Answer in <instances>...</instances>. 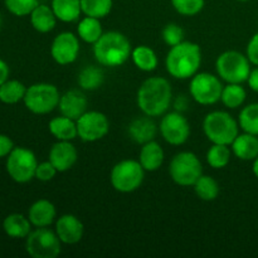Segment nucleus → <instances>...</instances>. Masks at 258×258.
Segmentation results:
<instances>
[{
	"label": "nucleus",
	"mask_w": 258,
	"mask_h": 258,
	"mask_svg": "<svg viewBox=\"0 0 258 258\" xmlns=\"http://www.w3.org/2000/svg\"><path fill=\"white\" fill-rule=\"evenodd\" d=\"M136 103L141 112L150 117H159L168 112L173 103V88L166 78L149 77L138 90Z\"/></svg>",
	"instance_id": "nucleus-1"
},
{
	"label": "nucleus",
	"mask_w": 258,
	"mask_h": 258,
	"mask_svg": "<svg viewBox=\"0 0 258 258\" xmlns=\"http://www.w3.org/2000/svg\"><path fill=\"white\" fill-rule=\"evenodd\" d=\"M202 66V49L199 44L183 40L170 47L165 57L166 72L175 80H190Z\"/></svg>",
	"instance_id": "nucleus-2"
},
{
	"label": "nucleus",
	"mask_w": 258,
	"mask_h": 258,
	"mask_svg": "<svg viewBox=\"0 0 258 258\" xmlns=\"http://www.w3.org/2000/svg\"><path fill=\"white\" fill-rule=\"evenodd\" d=\"M133 47L125 34L116 30L103 32L93 44V57L102 67L116 68L125 64L131 58Z\"/></svg>",
	"instance_id": "nucleus-3"
},
{
	"label": "nucleus",
	"mask_w": 258,
	"mask_h": 258,
	"mask_svg": "<svg viewBox=\"0 0 258 258\" xmlns=\"http://www.w3.org/2000/svg\"><path fill=\"white\" fill-rule=\"evenodd\" d=\"M238 120L227 111H212L203 120V131L212 144L229 145L239 134Z\"/></svg>",
	"instance_id": "nucleus-4"
},
{
	"label": "nucleus",
	"mask_w": 258,
	"mask_h": 258,
	"mask_svg": "<svg viewBox=\"0 0 258 258\" xmlns=\"http://www.w3.org/2000/svg\"><path fill=\"white\" fill-rule=\"evenodd\" d=\"M252 63L248 57L238 50H226L216 60V71L222 81L227 83L247 82Z\"/></svg>",
	"instance_id": "nucleus-5"
},
{
	"label": "nucleus",
	"mask_w": 258,
	"mask_h": 258,
	"mask_svg": "<svg viewBox=\"0 0 258 258\" xmlns=\"http://www.w3.org/2000/svg\"><path fill=\"white\" fill-rule=\"evenodd\" d=\"M60 93L52 83L39 82L27 87L24 96L25 107L35 115H47L58 108Z\"/></svg>",
	"instance_id": "nucleus-6"
},
{
	"label": "nucleus",
	"mask_w": 258,
	"mask_h": 258,
	"mask_svg": "<svg viewBox=\"0 0 258 258\" xmlns=\"http://www.w3.org/2000/svg\"><path fill=\"white\" fill-rule=\"evenodd\" d=\"M145 179V169L139 160L126 159L115 164L110 174L111 185L120 193H133L138 190Z\"/></svg>",
	"instance_id": "nucleus-7"
},
{
	"label": "nucleus",
	"mask_w": 258,
	"mask_h": 258,
	"mask_svg": "<svg viewBox=\"0 0 258 258\" xmlns=\"http://www.w3.org/2000/svg\"><path fill=\"white\" fill-rule=\"evenodd\" d=\"M171 180L180 186H193L203 175V165L198 156L191 151H180L173 156L169 165Z\"/></svg>",
	"instance_id": "nucleus-8"
},
{
	"label": "nucleus",
	"mask_w": 258,
	"mask_h": 258,
	"mask_svg": "<svg viewBox=\"0 0 258 258\" xmlns=\"http://www.w3.org/2000/svg\"><path fill=\"white\" fill-rule=\"evenodd\" d=\"M223 82L218 75L209 72H198L190 78L189 93L197 103L211 106L221 101Z\"/></svg>",
	"instance_id": "nucleus-9"
},
{
	"label": "nucleus",
	"mask_w": 258,
	"mask_h": 258,
	"mask_svg": "<svg viewBox=\"0 0 258 258\" xmlns=\"http://www.w3.org/2000/svg\"><path fill=\"white\" fill-rule=\"evenodd\" d=\"M37 166V156L28 148L17 146L7 156V171L15 183L25 184L33 180Z\"/></svg>",
	"instance_id": "nucleus-10"
},
{
	"label": "nucleus",
	"mask_w": 258,
	"mask_h": 258,
	"mask_svg": "<svg viewBox=\"0 0 258 258\" xmlns=\"http://www.w3.org/2000/svg\"><path fill=\"white\" fill-rule=\"evenodd\" d=\"M25 249L33 258H55L62 251V242L55 231L43 227L30 232L25 238Z\"/></svg>",
	"instance_id": "nucleus-11"
},
{
	"label": "nucleus",
	"mask_w": 258,
	"mask_h": 258,
	"mask_svg": "<svg viewBox=\"0 0 258 258\" xmlns=\"http://www.w3.org/2000/svg\"><path fill=\"white\" fill-rule=\"evenodd\" d=\"M159 130L166 143L173 146H180L184 145L190 136V123L183 112L174 110L164 113Z\"/></svg>",
	"instance_id": "nucleus-12"
},
{
	"label": "nucleus",
	"mask_w": 258,
	"mask_h": 258,
	"mask_svg": "<svg viewBox=\"0 0 258 258\" xmlns=\"http://www.w3.org/2000/svg\"><path fill=\"white\" fill-rule=\"evenodd\" d=\"M78 138L86 143H96L110 131V121L100 111H86L77 121Z\"/></svg>",
	"instance_id": "nucleus-13"
},
{
	"label": "nucleus",
	"mask_w": 258,
	"mask_h": 258,
	"mask_svg": "<svg viewBox=\"0 0 258 258\" xmlns=\"http://www.w3.org/2000/svg\"><path fill=\"white\" fill-rule=\"evenodd\" d=\"M81 50L80 38L72 32L57 34L50 44V55L59 66H68L76 62Z\"/></svg>",
	"instance_id": "nucleus-14"
},
{
	"label": "nucleus",
	"mask_w": 258,
	"mask_h": 258,
	"mask_svg": "<svg viewBox=\"0 0 258 258\" xmlns=\"http://www.w3.org/2000/svg\"><path fill=\"white\" fill-rule=\"evenodd\" d=\"M87 96L85 91L81 88H72L60 95L59 103H58V110L60 115L77 121L87 111Z\"/></svg>",
	"instance_id": "nucleus-15"
},
{
	"label": "nucleus",
	"mask_w": 258,
	"mask_h": 258,
	"mask_svg": "<svg viewBox=\"0 0 258 258\" xmlns=\"http://www.w3.org/2000/svg\"><path fill=\"white\" fill-rule=\"evenodd\" d=\"M48 160L54 165L58 173H64L72 169L78 160V151L72 141H58L49 150Z\"/></svg>",
	"instance_id": "nucleus-16"
},
{
	"label": "nucleus",
	"mask_w": 258,
	"mask_h": 258,
	"mask_svg": "<svg viewBox=\"0 0 258 258\" xmlns=\"http://www.w3.org/2000/svg\"><path fill=\"white\" fill-rule=\"evenodd\" d=\"M55 233L64 244H76L82 239L85 227L81 219L73 214H63L55 221Z\"/></svg>",
	"instance_id": "nucleus-17"
},
{
	"label": "nucleus",
	"mask_w": 258,
	"mask_h": 258,
	"mask_svg": "<svg viewBox=\"0 0 258 258\" xmlns=\"http://www.w3.org/2000/svg\"><path fill=\"white\" fill-rule=\"evenodd\" d=\"M154 117L150 116H141V117L134 118L128 125L127 131L128 136L134 143L139 145L149 143V141L155 140L156 134H158V126H156Z\"/></svg>",
	"instance_id": "nucleus-18"
},
{
	"label": "nucleus",
	"mask_w": 258,
	"mask_h": 258,
	"mask_svg": "<svg viewBox=\"0 0 258 258\" xmlns=\"http://www.w3.org/2000/svg\"><path fill=\"white\" fill-rule=\"evenodd\" d=\"M28 218L35 228L49 227L57 218V209L54 204L48 199H38L30 206L28 211Z\"/></svg>",
	"instance_id": "nucleus-19"
},
{
	"label": "nucleus",
	"mask_w": 258,
	"mask_h": 258,
	"mask_svg": "<svg viewBox=\"0 0 258 258\" xmlns=\"http://www.w3.org/2000/svg\"><path fill=\"white\" fill-rule=\"evenodd\" d=\"M232 154L239 160L253 161L258 156V136L248 133L238 134L231 144Z\"/></svg>",
	"instance_id": "nucleus-20"
},
{
	"label": "nucleus",
	"mask_w": 258,
	"mask_h": 258,
	"mask_svg": "<svg viewBox=\"0 0 258 258\" xmlns=\"http://www.w3.org/2000/svg\"><path fill=\"white\" fill-rule=\"evenodd\" d=\"M165 159V153L158 141L153 140L141 145L139 161L145 171H156L161 168Z\"/></svg>",
	"instance_id": "nucleus-21"
},
{
	"label": "nucleus",
	"mask_w": 258,
	"mask_h": 258,
	"mask_svg": "<svg viewBox=\"0 0 258 258\" xmlns=\"http://www.w3.org/2000/svg\"><path fill=\"white\" fill-rule=\"evenodd\" d=\"M48 130L50 135L58 141H72L78 138L76 120L63 115L53 117L48 123Z\"/></svg>",
	"instance_id": "nucleus-22"
},
{
	"label": "nucleus",
	"mask_w": 258,
	"mask_h": 258,
	"mask_svg": "<svg viewBox=\"0 0 258 258\" xmlns=\"http://www.w3.org/2000/svg\"><path fill=\"white\" fill-rule=\"evenodd\" d=\"M3 229L10 238H27L32 232V223L28 217L20 213H12L3 221Z\"/></svg>",
	"instance_id": "nucleus-23"
},
{
	"label": "nucleus",
	"mask_w": 258,
	"mask_h": 258,
	"mask_svg": "<svg viewBox=\"0 0 258 258\" xmlns=\"http://www.w3.org/2000/svg\"><path fill=\"white\" fill-rule=\"evenodd\" d=\"M30 24L37 32L49 33L57 25V17L53 12L52 7L45 4H39L29 15Z\"/></svg>",
	"instance_id": "nucleus-24"
},
{
	"label": "nucleus",
	"mask_w": 258,
	"mask_h": 258,
	"mask_svg": "<svg viewBox=\"0 0 258 258\" xmlns=\"http://www.w3.org/2000/svg\"><path fill=\"white\" fill-rule=\"evenodd\" d=\"M131 60L136 68L143 72H153L159 66V58L155 50L145 44L133 48Z\"/></svg>",
	"instance_id": "nucleus-25"
},
{
	"label": "nucleus",
	"mask_w": 258,
	"mask_h": 258,
	"mask_svg": "<svg viewBox=\"0 0 258 258\" xmlns=\"http://www.w3.org/2000/svg\"><path fill=\"white\" fill-rule=\"evenodd\" d=\"M50 7L57 19L63 23L76 22L82 14L81 0H52Z\"/></svg>",
	"instance_id": "nucleus-26"
},
{
	"label": "nucleus",
	"mask_w": 258,
	"mask_h": 258,
	"mask_svg": "<svg viewBox=\"0 0 258 258\" xmlns=\"http://www.w3.org/2000/svg\"><path fill=\"white\" fill-rule=\"evenodd\" d=\"M105 73L100 66H86L78 73L77 82L81 90L96 91L103 85Z\"/></svg>",
	"instance_id": "nucleus-27"
},
{
	"label": "nucleus",
	"mask_w": 258,
	"mask_h": 258,
	"mask_svg": "<svg viewBox=\"0 0 258 258\" xmlns=\"http://www.w3.org/2000/svg\"><path fill=\"white\" fill-rule=\"evenodd\" d=\"M103 34L101 19L93 17H85L78 22L77 35L81 40L88 44H95Z\"/></svg>",
	"instance_id": "nucleus-28"
},
{
	"label": "nucleus",
	"mask_w": 258,
	"mask_h": 258,
	"mask_svg": "<svg viewBox=\"0 0 258 258\" xmlns=\"http://www.w3.org/2000/svg\"><path fill=\"white\" fill-rule=\"evenodd\" d=\"M247 98V92L242 83H227L223 87L221 96V102L227 108L236 110L243 106Z\"/></svg>",
	"instance_id": "nucleus-29"
},
{
	"label": "nucleus",
	"mask_w": 258,
	"mask_h": 258,
	"mask_svg": "<svg viewBox=\"0 0 258 258\" xmlns=\"http://www.w3.org/2000/svg\"><path fill=\"white\" fill-rule=\"evenodd\" d=\"M27 87L18 80H7L0 86V101L5 105H15L24 100Z\"/></svg>",
	"instance_id": "nucleus-30"
},
{
	"label": "nucleus",
	"mask_w": 258,
	"mask_h": 258,
	"mask_svg": "<svg viewBox=\"0 0 258 258\" xmlns=\"http://www.w3.org/2000/svg\"><path fill=\"white\" fill-rule=\"evenodd\" d=\"M194 191L201 201L213 202L218 198L221 186L218 181L211 175H202L198 180L194 183Z\"/></svg>",
	"instance_id": "nucleus-31"
},
{
	"label": "nucleus",
	"mask_w": 258,
	"mask_h": 258,
	"mask_svg": "<svg viewBox=\"0 0 258 258\" xmlns=\"http://www.w3.org/2000/svg\"><path fill=\"white\" fill-rule=\"evenodd\" d=\"M232 149L229 145L213 144L207 151V163L213 169H223L231 163Z\"/></svg>",
	"instance_id": "nucleus-32"
},
{
	"label": "nucleus",
	"mask_w": 258,
	"mask_h": 258,
	"mask_svg": "<svg viewBox=\"0 0 258 258\" xmlns=\"http://www.w3.org/2000/svg\"><path fill=\"white\" fill-rule=\"evenodd\" d=\"M239 127L243 133L258 136V102L244 106L238 115Z\"/></svg>",
	"instance_id": "nucleus-33"
},
{
	"label": "nucleus",
	"mask_w": 258,
	"mask_h": 258,
	"mask_svg": "<svg viewBox=\"0 0 258 258\" xmlns=\"http://www.w3.org/2000/svg\"><path fill=\"white\" fill-rule=\"evenodd\" d=\"M113 7L112 0H81L82 14L86 17H93L97 19L106 18Z\"/></svg>",
	"instance_id": "nucleus-34"
},
{
	"label": "nucleus",
	"mask_w": 258,
	"mask_h": 258,
	"mask_svg": "<svg viewBox=\"0 0 258 258\" xmlns=\"http://www.w3.org/2000/svg\"><path fill=\"white\" fill-rule=\"evenodd\" d=\"M4 4L15 17H27L39 5V0H4Z\"/></svg>",
	"instance_id": "nucleus-35"
},
{
	"label": "nucleus",
	"mask_w": 258,
	"mask_h": 258,
	"mask_svg": "<svg viewBox=\"0 0 258 258\" xmlns=\"http://www.w3.org/2000/svg\"><path fill=\"white\" fill-rule=\"evenodd\" d=\"M176 13L184 17H194L203 10L206 0H171Z\"/></svg>",
	"instance_id": "nucleus-36"
},
{
	"label": "nucleus",
	"mask_w": 258,
	"mask_h": 258,
	"mask_svg": "<svg viewBox=\"0 0 258 258\" xmlns=\"http://www.w3.org/2000/svg\"><path fill=\"white\" fill-rule=\"evenodd\" d=\"M184 37H185L184 29L176 23H169L163 28V32H161V38L169 47H174V45L181 43L184 40Z\"/></svg>",
	"instance_id": "nucleus-37"
},
{
	"label": "nucleus",
	"mask_w": 258,
	"mask_h": 258,
	"mask_svg": "<svg viewBox=\"0 0 258 258\" xmlns=\"http://www.w3.org/2000/svg\"><path fill=\"white\" fill-rule=\"evenodd\" d=\"M57 169L54 168L49 160L38 163L37 170H35V179L39 181H50L55 175H57Z\"/></svg>",
	"instance_id": "nucleus-38"
},
{
	"label": "nucleus",
	"mask_w": 258,
	"mask_h": 258,
	"mask_svg": "<svg viewBox=\"0 0 258 258\" xmlns=\"http://www.w3.org/2000/svg\"><path fill=\"white\" fill-rule=\"evenodd\" d=\"M246 55L253 66H258V32L254 33L249 39L246 48Z\"/></svg>",
	"instance_id": "nucleus-39"
},
{
	"label": "nucleus",
	"mask_w": 258,
	"mask_h": 258,
	"mask_svg": "<svg viewBox=\"0 0 258 258\" xmlns=\"http://www.w3.org/2000/svg\"><path fill=\"white\" fill-rule=\"evenodd\" d=\"M14 143L8 135L0 134V159L7 158L14 149Z\"/></svg>",
	"instance_id": "nucleus-40"
},
{
	"label": "nucleus",
	"mask_w": 258,
	"mask_h": 258,
	"mask_svg": "<svg viewBox=\"0 0 258 258\" xmlns=\"http://www.w3.org/2000/svg\"><path fill=\"white\" fill-rule=\"evenodd\" d=\"M189 107V98L188 96L180 95L175 98L174 101V110L179 111V112H184V111L188 110Z\"/></svg>",
	"instance_id": "nucleus-41"
},
{
	"label": "nucleus",
	"mask_w": 258,
	"mask_h": 258,
	"mask_svg": "<svg viewBox=\"0 0 258 258\" xmlns=\"http://www.w3.org/2000/svg\"><path fill=\"white\" fill-rule=\"evenodd\" d=\"M247 83H248L249 88H251L252 91L258 93V66H256V68H253V70L251 71L248 80H247Z\"/></svg>",
	"instance_id": "nucleus-42"
},
{
	"label": "nucleus",
	"mask_w": 258,
	"mask_h": 258,
	"mask_svg": "<svg viewBox=\"0 0 258 258\" xmlns=\"http://www.w3.org/2000/svg\"><path fill=\"white\" fill-rule=\"evenodd\" d=\"M9 75H10V70L8 63L5 62L4 59L0 58V86L5 82L7 80H9Z\"/></svg>",
	"instance_id": "nucleus-43"
},
{
	"label": "nucleus",
	"mask_w": 258,
	"mask_h": 258,
	"mask_svg": "<svg viewBox=\"0 0 258 258\" xmlns=\"http://www.w3.org/2000/svg\"><path fill=\"white\" fill-rule=\"evenodd\" d=\"M252 171H253L254 176L258 179V156L253 160V165H252Z\"/></svg>",
	"instance_id": "nucleus-44"
},
{
	"label": "nucleus",
	"mask_w": 258,
	"mask_h": 258,
	"mask_svg": "<svg viewBox=\"0 0 258 258\" xmlns=\"http://www.w3.org/2000/svg\"><path fill=\"white\" fill-rule=\"evenodd\" d=\"M2 25H3V18H2V14H0V29H2Z\"/></svg>",
	"instance_id": "nucleus-45"
},
{
	"label": "nucleus",
	"mask_w": 258,
	"mask_h": 258,
	"mask_svg": "<svg viewBox=\"0 0 258 258\" xmlns=\"http://www.w3.org/2000/svg\"><path fill=\"white\" fill-rule=\"evenodd\" d=\"M237 2H241V3H244V2H248V0H237Z\"/></svg>",
	"instance_id": "nucleus-46"
}]
</instances>
